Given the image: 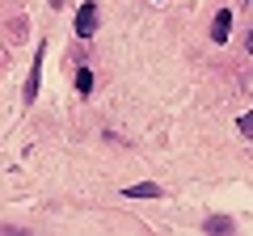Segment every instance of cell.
<instances>
[{"mask_svg": "<svg viewBox=\"0 0 253 236\" xmlns=\"http://www.w3.org/2000/svg\"><path fill=\"white\" fill-rule=\"evenodd\" d=\"M42 59H46V42H38L34 64H30V76H26V101L38 97V84H42Z\"/></svg>", "mask_w": 253, "mask_h": 236, "instance_id": "1", "label": "cell"}, {"mask_svg": "<svg viewBox=\"0 0 253 236\" xmlns=\"http://www.w3.org/2000/svg\"><path fill=\"white\" fill-rule=\"evenodd\" d=\"M93 30H97V4L84 0L81 13H76V38H93Z\"/></svg>", "mask_w": 253, "mask_h": 236, "instance_id": "2", "label": "cell"}, {"mask_svg": "<svg viewBox=\"0 0 253 236\" xmlns=\"http://www.w3.org/2000/svg\"><path fill=\"white\" fill-rule=\"evenodd\" d=\"M228 34H232V13L219 9L215 21H211V38H215V42H228Z\"/></svg>", "mask_w": 253, "mask_h": 236, "instance_id": "3", "label": "cell"}, {"mask_svg": "<svg viewBox=\"0 0 253 236\" xmlns=\"http://www.w3.org/2000/svg\"><path fill=\"white\" fill-rule=\"evenodd\" d=\"M126 198H161V186L156 182H135V186H126Z\"/></svg>", "mask_w": 253, "mask_h": 236, "instance_id": "4", "label": "cell"}, {"mask_svg": "<svg viewBox=\"0 0 253 236\" xmlns=\"http://www.w3.org/2000/svg\"><path fill=\"white\" fill-rule=\"evenodd\" d=\"M203 228H207L211 236H232V228H236V224H232V219H228V215H211V219H207V224H203Z\"/></svg>", "mask_w": 253, "mask_h": 236, "instance_id": "5", "label": "cell"}, {"mask_svg": "<svg viewBox=\"0 0 253 236\" xmlns=\"http://www.w3.org/2000/svg\"><path fill=\"white\" fill-rule=\"evenodd\" d=\"M76 89H81V93L93 89V72H89V68H81V76H76Z\"/></svg>", "mask_w": 253, "mask_h": 236, "instance_id": "6", "label": "cell"}, {"mask_svg": "<svg viewBox=\"0 0 253 236\" xmlns=\"http://www.w3.org/2000/svg\"><path fill=\"white\" fill-rule=\"evenodd\" d=\"M51 4H55V9H59V4H63V0H51Z\"/></svg>", "mask_w": 253, "mask_h": 236, "instance_id": "7", "label": "cell"}]
</instances>
